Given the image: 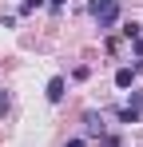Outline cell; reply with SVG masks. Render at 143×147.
I'll return each instance as SVG.
<instances>
[{
	"mask_svg": "<svg viewBox=\"0 0 143 147\" xmlns=\"http://www.w3.org/2000/svg\"><path fill=\"white\" fill-rule=\"evenodd\" d=\"M92 16H95V24H99V32L115 28V20H119V0H92Z\"/></svg>",
	"mask_w": 143,
	"mask_h": 147,
	"instance_id": "obj_1",
	"label": "cell"
},
{
	"mask_svg": "<svg viewBox=\"0 0 143 147\" xmlns=\"http://www.w3.org/2000/svg\"><path fill=\"white\" fill-rule=\"evenodd\" d=\"M64 88H68V84H64V76H52V80H48V99H52V103H60V99H64Z\"/></svg>",
	"mask_w": 143,
	"mask_h": 147,
	"instance_id": "obj_2",
	"label": "cell"
},
{
	"mask_svg": "<svg viewBox=\"0 0 143 147\" xmlns=\"http://www.w3.org/2000/svg\"><path fill=\"white\" fill-rule=\"evenodd\" d=\"M135 84V68H119L115 72V88H131Z\"/></svg>",
	"mask_w": 143,
	"mask_h": 147,
	"instance_id": "obj_3",
	"label": "cell"
},
{
	"mask_svg": "<svg viewBox=\"0 0 143 147\" xmlns=\"http://www.w3.org/2000/svg\"><path fill=\"white\" fill-rule=\"evenodd\" d=\"M84 123H88V135H99V131H103V123H99V115H95V111H88V115H84Z\"/></svg>",
	"mask_w": 143,
	"mask_h": 147,
	"instance_id": "obj_4",
	"label": "cell"
},
{
	"mask_svg": "<svg viewBox=\"0 0 143 147\" xmlns=\"http://www.w3.org/2000/svg\"><path fill=\"white\" fill-rule=\"evenodd\" d=\"M119 123H139V107H119Z\"/></svg>",
	"mask_w": 143,
	"mask_h": 147,
	"instance_id": "obj_5",
	"label": "cell"
},
{
	"mask_svg": "<svg viewBox=\"0 0 143 147\" xmlns=\"http://www.w3.org/2000/svg\"><path fill=\"white\" fill-rule=\"evenodd\" d=\"M36 8H44V0H24V4H20V16H28V12H36Z\"/></svg>",
	"mask_w": 143,
	"mask_h": 147,
	"instance_id": "obj_6",
	"label": "cell"
},
{
	"mask_svg": "<svg viewBox=\"0 0 143 147\" xmlns=\"http://www.w3.org/2000/svg\"><path fill=\"white\" fill-rule=\"evenodd\" d=\"M123 36H127V40H139V24H135V20H131V24L123 28Z\"/></svg>",
	"mask_w": 143,
	"mask_h": 147,
	"instance_id": "obj_7",
	"label": "cell"
},
{
	"mask_svg": "<svg viewBox=\"0 0 143 147\" xmlns=\"http://www.w3.org/2000/svg\"><path fill=\"white\" fill-rule=\"evenodd\" d=\"M8 115V96H0V119Z\"/></svg>",
	"mask_w": 143,
	"mask_h": 147,
	"instance_id": "obj_8",
	"label": "cell"
},
{
	"mask_svg": "<svg viewBox=\"0 0 143 147\" xmlns=\"http://www.w3.org/2000/svg\"><path fill=\"white\" fill-rule=\"evenodd\" d=\"M68 147H88V143H84V139H68Z\"/></svg>",
	"mask_w": 143,
	"mask_h": 147,
	"instance_id": "obj_9",
	"label": "cell"
},
{
	"mask_svg": "<svg viewBox=\"0 0 143 147\" xmlns=\"http://www.w3.org/2000/svg\"><path fill=\"white\" fill-rule=\"evenodd\" d=\"M48 4H52V8H64V0H48Z\"/></svg>",
	"mask_w": 143,
	"mask_h": 147,
	"instance_id": "obj_10",
	"label": "cell"
}]
</instances>
